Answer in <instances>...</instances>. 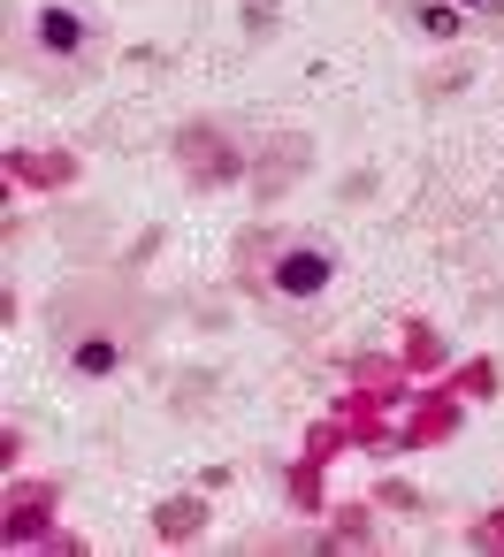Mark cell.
<instances>
[{
    "label": "cell",
    "mask_w": 504,
    "mask_h": 557,
    "mask_svg": "<svg viewBox=\"0 0 504 557\" xmlns=\"http://www.w3.org/2000/svg\"><path fill=\"white\" fill-rule=\"evenodd\" d=\"M458 9H474V16H504V0H458Z\"/></svg>",
    "instance_id": "cell-5"
},
{
    "label": "cell",
    "mask_w": 504,
    "mask_h": 557,
    "mask_svg": "<svg viewBox=\"0 0 504 557\" xmlns=\"http://www.w3.org/2000/svg\"><path fill=\"white\" fill-rule=\"evenodd\" d=\"M329 283H336V252H321V245H283V252L268 260V290H275V298H298V306H306V298H321Z\"/></svg>",
    "instance_id": "cell-2"
},
{
    "label": "cell",
    "mask_w": 504,
    "mask_h": 557,
    "mask_svg": "<svg viewBox=\"0 0 504 557\" xmlns=\"http://www.w3.org/2000/svg\"><path fill=\"white\" fill-rule=\"evenodd\" d=\"M138 351V329L131 313H100V321H70L62 329V374L70 382H115Z\"/></svg>",
    "instance_id": "cell-1"
},
{
    "label": "cell",
    "mask_w": 504,
    "mask_h": 557,
    "mask_svg": "<svg viewBox=\"0 0 504 557\" xmlns=\"http://www.w3.org/2000/svg\"><path fill=\"white\" fill-rule=\"evenodd\" d=\"M413 24H420L428 39H458V32H466V9H458V0H420Z\"/></svg>",
    "instance_id": "cell-4"
},
{
    "label": "cell",
    "mask_w": 504,
    "mask_h": 557,
    "mask_svg": "<svg viewBox=\"0 0 504 557\" xmlns=\"http://www.w3.org/2000/svg\"><path fill=\"white\" fill-rule=\"evenodd\" d=\"M32 47H39L47 62H85V54H93V24H85L77 9H39V16H32Z\"/></svg>",
    "instance_id": "cell-3"
}]
</instances>
